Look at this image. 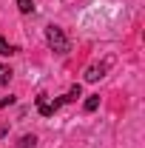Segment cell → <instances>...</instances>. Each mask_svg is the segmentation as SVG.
<instances>
[{
  "instance_id": "cell-8",
  "label": "cell",
  "mask_w": 145,
  "mask_h": 148,
  "mask_svg": "<svg viewBox=\"0 0 145 148\" xmlns=\"http://www.w3.org/2000/svg\"><path fill=\"white\" fill-rule=\"evenodd\" d=\"M0 54H3V57H6V54H14V46H9L6 37H0Z\"/></svg>"
},
{
  "instance_id": "cell-7",
  "label": "cell",
  "mask_w": 145,
  "mask_h": 148,
  "mask_svg": "<svg viewBox=\"0 0 145 148\" xmlns=\"http://www.w3.org/2000/svg\"><path fill=\"white\" fill-rule=\"evenodd\" d=\"M97 108H100V94H91L85 100V111H97Z\"/></svg>"
},
{
  "instance_id": "cell-6",
  "label": "cell",
  "mask_w": 145,
  "mask_h": 148,
  "mask_svg": "<svg viewBox=\"0 0 145 148\" xmlns=\"http://www.w3.org/2000/svg\"><path fill=\"white\" fill-rule=\"evenodd\" d=\"M17 9L23 14H31L34 12V0H17Z\"/></svg>"
},
{
  "instance_id": "cell-3",
  "label": "cell",
  "mask_w": 145,
  "mask_h": 148,
  "mask_svg": "<svg viewBox=\"0 0 145 148\" xmlns=\"http://www.w3.org/2000/svg\"><path fill=\"white\" fill-rule=\"evenodd\" d=\"M105 69H108L105 63H100V66H88V69H85V80H88V83H94V80H100V77L105 74Z\"/></svg>"
},
{
  "instance_id": "cell-1",
  "label": "cell",
  "mask_w": 145,
  "mask_h": 148,
  "mask_svg": "<svg viewBox=\"0 0 145 148\" xmlns=\"http://www.w3.org/2000/svg\"><path fill=\"white\" fill-rule=\"evenodd\" d=\"M46 43H49V49L57 51V54H66L68 51V37H66V32L60 26H46Z\"/></svg>"
},
{
  "instance_id": "cell-10",
  "label": "cell",
  "mask_w": 145,
  "mask_h": 148,
  "mask_svg": "<svg viewBox=\"0 0 145 148\" xmlns=\"http://www.w3.org/2000/svg\"><path fill=\"white\" fill-rule=\"evenodd\" d=\"M12 103H14V97H0V108L3 106H12Z\"/></svg>"
},
{
  "instance_id": "cell-4",
  "label": "cell",
  "mask_w": 145,
  "mask_h": 148,
  "mask_svg": "<svg viewBox=\"0 0 145 148\" xmlns=\"http://www.w3.org/2000/svg\"><path fill=\"white\" fill-rule=\"evenodd\" d=\"M34 145H37V137H34V134H23L20 143H17V148H34Z\"/></svg>"
},
{
  "instance_id": "cell-2",
  "label": "cell",
  "mask_w": 145,
  "mask_h": 148,
  "mask_svg": "<svg viewBox=\"0 0 145 148\" xmlns=\"http://www.w3.org/2000/svg\"><path fill=\"white\" fill-rule=\"evenodd\" d=\"M63 103H66V97H60V100H49L46 94H40V97H37V111H40L43 117H51L54 111H60Z\"/></svg>"
},
{
  "instance_id": "cell-5",
  "label": "cell",
  "mask_w": 145,
  "mask_h": 148,
  "mask_svg": "<svg viewBox=\"0 0 145 148\" xmlns=\"http://www.w3.org/2000/svg\"><path fill=\"white\" fill-rule=\"evenodd\" d=\"M12 77H14V71H12L9 66H0V86H9Z\"/></svg>"
},
{
  "instance_id": "cell-9",
  "label": "cell",
  "mask_w": 145,
  "mask_h": 148,
  "mask_svg": "<svg viewBox=\"0 0 145 148\" xmlns=\"http://www.w3.org/2000/svg\"><path fill=\"white\" fill-rule=\"evenodd\" d=\"M80 94H83V88H80V86H71V88H68V94H66V103H71V100H77Z\"/></svg>"
}]
</instances>
